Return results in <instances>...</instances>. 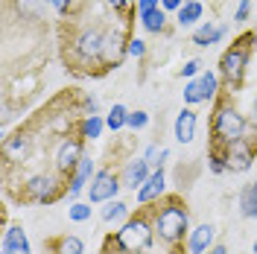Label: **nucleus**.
Instances as JSON below:
<instances>
[{
	"mask_svg": "<svg viewBox=\"0 0 257 254\" xmlns=\"http://www.w3.org/2000/svg\"><path fill=\"white\" fill-rule=\"evenodd\" d=\"M254 47H257V30H254Z\"/></svg>",
	"mask_w": 257,
	"mask_h": 254,
	"instance_id": "42",
	"label": "nucleus"
},
{
	"mask_svg": "<svg viewBox=\"0 0 257 254\" xmlns=\"http://www.w3.org/2000/svg\"><path fill=\"white\" fill-rule=\"evenodd\" d=\"M161 0H138V15L141 12H149V9H158Z\"/></svg>",
	"mask_w": 257,
	"mask_h": 254,
	"instance_id": "36",
	"label": "nucleus"
},
{
	"mask_svg": "<svg viewBox=\"0 0 257 254\" xmlns=\"http://www.w3.org/2000/svg\"><path fill=\"white\" fill-rule=\"evenodd\" d=\"M62 193H67L62 187V175H50V173H35L24 181L21 187V199L30 205H53Z\"/></svg>",
	"mask_w": 257,
	"mask_h": 254,
	"instance_id": "5",
	"label": "nucleus"
},
{
	"mask_svg": "<svg viewBox=\"0 0 257 254\" xmlns=\"http://www.w3.org/2000/svg\"><path fill=\"white\" fill-rule=\"evenodd\" d=\"M105 126L111 129V132H120V129L128 126V108L123 105V102H114L111 108H108V114H105Z\"/></svg>",
	"mask_w": 257,
	"mask_h": 254,
	"instance_id": "25",
	"label": "nucleus"
},
{
	"mask_svg": "<svg viewBox=\"0 0 257 254\" xmlns=\"http://www.w3.org/2000/svg\"><path fill=\"white\" fill-rule=\"evenodd\" d=\"M44 3H50V6H56V3H59V0H44Z\"/></svg>",
	"mask_w": 257,
	"mask_h": 254,
	"instance_id": "41",
	"label": "nucleus"
},
{
	"mask_svg": "<svg viewBox=\"0 0 257 254\" xmlns=\"http://www.w3.org/2000/svg\"><path fill=\"white\" fill-rule=\"evenodd\" d=\"M245 132H248V120L242 117L231 102H216L213 117H210V138H213V152H222L225 146L231 143L245 141Z\"/></svg>",
	"mask_w": 257,
	"mask_h": 254,
	"instance_id": "2",
	"label": "nucleus"
},
{
	"mask_svg": "<svg viewBox=\"0 0 257 254\" xmlns=\"http://www.w3.org/2000/svg\"><path fill=\"white\" fill-rule=\"evenodd\" d=\"M196 126H199V117L193 108H181V114L176 117V123H173V135H176V141L184 146V143H190L196 138Z\"/></svg>",
	"mask_w": 257,
	"mask_h": 254,
	"instance_id": "16",
	"label": "nucleus"
},
{
	"mask_svg": "<svg viewBox=\"0 0 257 254\" xmlns=\"http://www.w3.org/2000/svg\"><path fill=\"white\" fill-rule=\"evenodd\" d=\"M208 254H228V248H225L222 242H216V245H213V248H210Z\"/></svg>",
	"mask_w": 257,
	"mask_h": 254,
	"instance_id": "39",
	"label": "nucleus"
},
{
	"mask_svg": "<svg viewBox=\"0 0 257 254\" xmlns=\"http://www.w3.org/2000/svg\"><path fill=\"white\" fill-rule=\"evenodd\" d=\"M67 219L70 222H88L91 219V202H73L67 207Z\"/></svg>",
	"mask_w": 257,
	"mask_h": 254,
	"instance_id": "29",
	"label": "nucleus"
},
{
	"mask_svg": "<svg viewBox=\"0 0 257 254\" xmlns=\"http://www.w3.org/2000/svg\"><path fill=\"white\" fill-rule=\"evenodd\" d=\"M199 73H202V62H199V59H187V62H184V67H181V76L196 79Z\"/></svg>",
	"mask_w": 257,
	"mask_h": 254,
	"instance_id": "33",
	"label": "nucleus"
},
{
	"mask_svg": "<svg viewBox=\"0 0 257 254\" xmlns=\"http://www.w3.org/2000/svg\"><path fill=\"white\" fill-rule=\"evenodd\" d=\"M202 15H205V6L199 0H184V6L176 12V24L181 30H187V27H196L202 21Z\"/></svg>",
	"mask_w": 257,
	"mask_h": 254,
	"instance_id": "21",
	"label": "nucleus"
},
{
	"mask_svg": "<svg viewBox=\"0 0 257 254\" xmlns=\"http://www.w3.org/2000/svg\"><path fill=\"white\" fill-rule=\"evenodd\" d=\"M248 12H251V6L248 3H237V12H234V21L242 24V21H248Z\"/></svg>",
	"mask_w": 257,
	"mask_h": 254,
	"instance_id": "34",
	"label": "nucleus"
},
{
	"mask_svg": "<svg viewBox=\"0 0 257 254\" xmlns=\"http://www.w3.org/2000/svg\"><path fill=\"white\" fill-rule=\"evenodd\" d=\"M184 6V0H161V9L164 12H178Z\"/></svg>",
	"mask_w": 257,
	"mask_h": 254,
	"instance_id": "35",
	"label": "nucleus"
},
{
	"mask_svg": "<svg viewBox=\"0 0 257 254\" xmlns=\"http://www.w3.org/2000/svg\"><path fill=\"white\" fill-rule=\"evenodd\" d=\"M152 225L167 245H178L184 242V237H190V213L178 196H167L164 202H158V207L152 210Z\"/></svg>",
	"mask_w": 257,
	"mask_h": 254,
	"instance_id": "1",
	"label": "nucleus"
},
{
	"mask_svg": "<svg viewBox=\"0 0 257 254\" xmlns=\"http://www.w3.org/2000/svg\"><path fill=\"white\" fill-rule=\"evenodd\" d=\"M120 187H123V181H120V175L114 170H96L94 181L88 187V202L91 205H105V202L117 199Z\"/></svg>",
	"mask_w": 257,
	"mask_h": 254,
	"instance_id": "8",
	"label": "nucleus"
},
{
	"mask_svg": "<svg viewBox=\"0 0 257 254\" xmlns=\"http://www.w3.org/2000/svg\"><path fill=\"white\" fill-rule=\"evenodd\" d=\"M251 50H254V32H245V35H240V38L222 53V59H219V79H222L231 91H240L242 88L245 67H248V59H251Z\"/></svg>",
	"mask_w": 257,
	"mask_h": 254,
	"instance_id": "4",
	"label": "nucleus"
},
{
	"mask_svg": "<svg viewBox=\"0 0 257 254\" xmlns=\"http://www.w3.org/2000/svg\"><path fill=\"white\" fill-rule=\"evenodd\" d=\"M105 117H99V114H91V117H82L79 123H76V135H79L82 141H96V138H102V132H105Z\"/></svg>",
	"mask_w": 257,
	"mask_h": 254,
	"instance_id": "20",
	"label": "nucleus"
},
{
	"mask_svg": "<svg viewBox=\"0 0 257 254\" xmlns=\"http://www.w3.org/2000/svg\"><path fill=\"white\" fill-rule=\"evenodd\" d=\"M32 152V138L27 132H18L12 138H6L3 143V161H6V170L9 167H15V164H24V161L30 158Z\"/></svg>",
	"mask_w": 257,
	"mask_h": 254,
	"instance_id": "11",
	"label": "nucleus"
},
{
	"mask_svg": "<svg viewBox=\"0 0 257 254\" xmlns=\"http://www.w3.org/2000/svg\"><path fill=\"white\" fill-rule=\"evenodd\" d=\"M216 228L210 222H205V225H199V228H193L190 231V237H187V251L190 254H208L216 242Z\"/></svg>",
	"mask_w": 257,
	"mask_h": 254,
	"instance_id": "14",
	"label": "nucleus"
},
{
	"mask_svg": "<svg viewBox=\"0 0 257 254\" xmlns=\"http://www.w3.org/2000/svg\"><path fill=\"white\" fill-rule=\"evenodd\" d=\"M50 254H85V242L76 234H62V237H53L47 242Z\"/></svg>",
	"mask_w": 257,
	"mask_h": 254,
	"instance_id": "19",
	"label": "nucleus"
},
{
	"mask_svg": "<svg viewBox=\"0 0 257 254\" xmlns=\"http://www.w3.org/2000/svg\"><path fill=\"white\" fill-rule=\"evenodd\" d=\"M99 219H102L105 225L126 222V219H128V205H126V202H120V199H111V202H105V205H102Z\"/></svg>",
	"mask_w": 257,
	"mask_h": 254,
	"instance_id": "22",
	"label": "nucleus"
},
{
	"mask_svg": "<svg viewBox=\"0 0 257 254\" xmlns=\"http://www.w3.org/2000/svg\"><path fill=\"white\" fill-rule=\"evenodd\" d=\"M149 126V114L146 111H141V108H138V111H128V129H132V132H141V129H146Z\"/></svg>",
	"mask_w": 257,
	"mask_h": 254,
	"instance_id": "30",
	"label": "nucleus"
},
{
	"mask_svg": "<svg viewBox=\"0 0 257 254\" xmlns=\"http://www.w3.org/2000/svg\"><path fill=\"white\" fill-rule=\"evenodd\" d=\"M240 213L245 219H254L257 216V178L240 190Z\"/></svg>",
	"mask_w": 257,
	"mask_h": 254,
	"instance_id": "23",
	"label": "nucleus"
},
{
	"mask_svg": "<svg viewBox=\"0 0 257 254\" xmlns=\"http://www.w3.org/2000/svg\"><path fill=\"white\" fill-rule=\"evenodd\" d=\"M225 35H228V27H225V24L208 21V24H202V27L193 30V44H196V47H210V44H219Z\"/></svg>",
	"mask_w": 257,
	"mask_h": 254,
	"instance_id": "17",
	"label": "nucleus"
},
{
	"mask_svg": "<svg viewBox=\"0 0 257 254\" xmlns=\"http://www.w3.org/2000/svg\"><path fill=\"white\" fill-rule=\"evenodd\" d=\"M208 170H210L213 175L228 173V167H225V161H222V155H219V152H210V158H208Z\"/></svg>",
	"mask_w": 257,
	"mask_h": 254,
	"instance_id": "31",
	"label": "nucleus"
},
{
	"mask_svg": "<svg viewBox=\"0 0 257 254\" xmlns=\"http://www.w3.org/2000/svg\"><path fill=\"white\" fill-rule=\"evenodd\" d=\"M94 175H96V170H94V158H82V164H79V170L73 173V178H70V187H67V196L70 199H76V196H82V190L88 187V181H94Z\"/></svg>",
	"mask_w": 257,
	"mask_h": 254,
	"instance_id": "18",
	"label": "nucleus"
},
{
	"mask_svg": "<svg viewBox=\"0 0 257 254\" xmlns=\"http://www.w3.org/2000/svg\"><path fill=\"white\" fill-rule=\"evenodd\" d=\"M128 56H132V59H144L146 56V41L144 38H128Z\"/></svg>",
	"mask_w": 257,
	"mask_h": 254,
	"instance_id": "32",
	"label": "nucleus"
},
{
	"mask_svg": "<svg viewBox=\"0 0 257 254\" xmlns=\"http://www.w3.org/2000/svg\"><path fill=\"white\" fill-rule=\"evenodd\" d=\"M144 158H146V164L152 167V173H155V170H164V161L170 158V149L161 146V143H149V149L144 152Z\"/></svg>",
	"mask_w": 257,
	"mask_h": 254,
	"instance_id": "27",
	"label": "nucleus"
},
{
	"mask_svg": "<svg viewBox=\"0 0 257 254\" xmlns=\"http://www.w3.org/2000/svg\"><path fill=\"white\" fill-rule=\"evenodd\" d=\"M155 239V225H152V210L144 207L138 216H128L126 222L120 225V231L111 237V242L123 254H144L152 248Z\"/></svg>",
	"mask_w": 257,
	"mask_h": 254,
	"instance_id": "3",
	"label": "nucleus"
},
{
	"mask_svg": "<svg viewBox=\"0 0 257 254\" xmlns=\"http://www.w3.org/2000/svg\"><path fill=\"white\" fill-rule=\"evenodd\" d=\"M167 190V175L164 170H155V173L146 178V184L138 190V202L141 205H152V202H161V196Z\"/></svg>",
	"mask_w": 257,
	"mask_h": 254,
	"instance_id": "15",
	"label": "nucleus"
},
{
	"mask_svg": "<svg viewBox=\"0 0 257 254\" xmlns=\"http://www.w3.org/2000/svg\"><path fill=\"white\" fill-rule=\"evenodd\" d=\"M105 3L117 12H123V9H132V3H138V0H105Z\"/></svg>",
	"mask_w": 257,
	"mask_h": 254,
	"instance_id": "37",
	"label": "nucleus"
},
{
	"mask_svg": "<svg viewBox=\"0 0 257 254\" xmlns=\"http://www.w3.org/2000/svg\"><path fill=\"white\" fill-rule=\"evenodd\" d=\"M254 254H257V239H254Z\"/></svg>",
	"mask_w": 257,
	"mask_h": 254,
	"instance_id": "43",
	"label": "nucleus"
},
{
	"mask_svg": "<svg viewBox=\"0 0 257 254\" xmlns=\"http://www.w3.org/2000/svg\"><path fill=\"white\" fill-rule=\"evenodd\" d=\"M237 3H248V6H251V3H254V0H237Z\"/></svg>",
	"mask_w": 257,
	"mask_h": 254,
	"instance_id": "40",
	"label": "nucleus"
},
{
	"mask_svg": "<svg viewBox=\"0 0 257 254\" xmlns=\"http://www.w3.org/2000/svg\"><path fill=\"white\" fill-rule=\"evenodd\" d=\"M141 27H144L146 32H164V27H167V12L164 9H149V12H141Z\"/></svg>",
	"mask_w": 257,
	"mask_h": 254,
	"instance_id": "24",
	"label": "nucleus"
},
{
	"mask_svg": "<svg viewBox=\"0 0 257 254\" xmlns=\"http://www.w3.org/2000/svg\"><path fill=\"white\" fill-rule=\"evenodd\" d=\"M248 123H251V129L257 132V96H254V102H251V120H248Z\"/></svg>",
	"mask_w": 257,
	"mask_h": 254,
	"instance_id": "38",
	"label": "nucleus"
},
{
	"mask_svg": "<svg viewBox=\"0 0 257 254\" xmlns=\"http://www.w3.org/2000/svg\"><path fill=\"white\" fill-rule=\"evenodd\" d=\"M0 254H32V245L27 239V231L21 225H9L3 242H0Z\"/></svg>",
	"mask_w": 257,
	"mask_h": 254,
	"instance_id": "13",
	"label": "nucleus"
},
{
	"mask_svg": "<svg viewBox=\"0 0 257 254\" xmlns=\"http://www.w3.org/2000/svg\"><path fill=\"white\" fill-rule=\"evenodd\" d=\"M102 41H105V32L99 30V27H88V30H82L73 38L70 50H73V56L82 64H91V62H99L102 59Z\"/></svg>",
	"mask_w": 257,
	"mask_h": 254,
	"instance_id": "7",
	"label": "nucleus"
},
{
	"mask_svg": "<svg viewBox=\"0 0 257 254\" xmlns=\"http://www.w3.org/2000/svg\"><path fill=\"white\" fill-rule=\"evenodd\" d=\"M184 105L193 108V105H199V102H205V96H202V88H199V79H187L184 82Z\"/></svg>",
	"mask_w": 257,
	"mask_h": 254,
	"instance_id": "28",
	"label": "nucleus"
},
{
	"mask_svg": "<svg viewBox=\"0 0 257 254\" xmlns=\"http://www.w3.org/2000/svg\"><path fill=\"white\" fill-rule=\"evenodd\" d=\"M199 88H202V96H205V102H210L216 91H219V73H213V70H202L199 76Z\"/></svg>",
	"mask_w": 257,
	"mask_h": 254,
	"instance_id": "26",
	"label": "nucleus"
},
{
	"mask_svg": "<svg viewBox=\"0 0 257 254\" xmlns=\"http://www.w3.org/2000/svg\"><path fill=\"white\" fill-rule=\"evenodd\" d=\"M219 155H222L225 167H228V173H248V170H251V164H254L257 146H251V141L245 138V141H240V143H231V146H225Z\"/></svg>",
	"mask_w": 257,
	"mask_h": 254,
	"instance_id": "9",
	"label": "nucleus"
},
{
	"mask_svg": "<svg viewBox=\"0 0 257 254\" xmlns=\"http://www.w3.org/2000/svg\"><path fill=\"white\" fill-rule=\"evenodd\" d=\"M82 158H85V141L79 135H64L62 141L56 143V152H53V167H56V175L62 178H73V173L79 170Z\"/></svg>",
	"mask_w": 257,
	"mask_h": 254,
	"instance_id": "6",
	"label": "nucleus"
},
{
	"mask_svg": "<svg viewBox=\"0 0 257 254\" xmlns=\"http://www.w3.org/2000/svg\"><path fill=\"white\" fill-rule=\"evenodd\" d=\"M128 56V38L123 30H105V41H102V59L99 64L108 70V67H120L123 59Z\"/></svg>",
	"mask_w": 257,
	"mask_h": 254,
	"instance_id": "10",
	"label": "nucleus"
},
{
	"mask_svg": "<svg viewBox=\"0 0 257 254\" xmlns=\"http://www.w3.org/2000/svg\"><path fill=\"white\" fill-rule=\"evenodd\" d=\"M149 175H152V167H149V164H146V158L141 155V158H132L126 167H123L120 181H123V187H128V190L138 193L146 184V178H149Z\"/></svg>",
	"mask_w": 257,
	"mask_h": 254,
	"instance_id": "12",
	"label": "nucleus"
}]
</instances>
